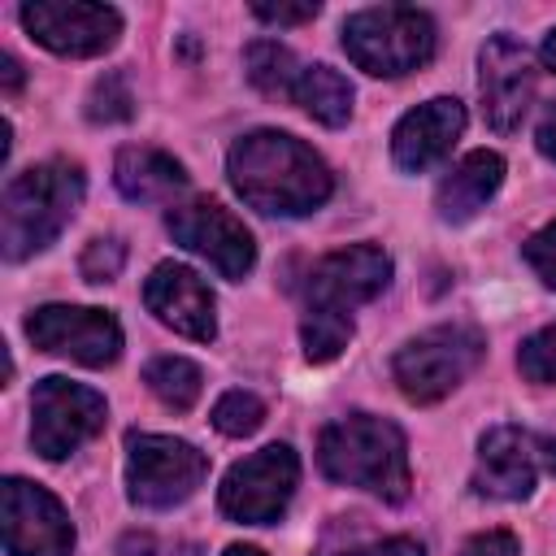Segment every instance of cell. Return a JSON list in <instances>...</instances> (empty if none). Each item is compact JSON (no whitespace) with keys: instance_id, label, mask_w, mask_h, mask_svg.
I'll use <instances>...</instances> for the list:
<instances>
[{"instance_id":"obj_1","label":"cell","mask_w":556,"mask_h":556,"mask_svg":"<svg viewBox=\"0 0 556 556\" xmlns=\"http://www.w3.org/2000/svg\"><path fill=\"white\" fill-rule=\"evenodd\" d=\"M226 174L235 195L265 217H304L317 213L330 191V165L287 130H248L226 152Z\"/></svg>"},{"instance_id":"obj_2","label":"cell","mask_w":556,"mask_h":556,"mask_svg":"<svg viewBox=\"0 0 556 556\" xmlns=\"http://www.w3.org/2000/svg\"><path fill=\"white\" fill-rule=\"evenodd\" d=\"M87 178L74 161H39L22 169L0 195V252L4 261H30L52 248L83 204Z\"/></svg>"},{"instance_id":"obj_3","label":"cell","mask_w":556,"mask_h":556,"mask_svg":"<svg viewBox=\"0 0 556 556\" xmlns=\"http://www.w3.org/2000/svg\"><path fill=\"white\" fill-rule=\"evenodd\" d=\"M317 465L330 482L356 486L400 504L408 495V439L395 421L374 413L334 417L317 434Z\"/></svg>"},{"instance_id":"obj_4","label":"cell","mask_w":556,"mask_h":556,"mask_svg":"<svg viewBox=\"0 0 556 556\" xmlns=\"http://www.w3.org/2000/svg\"><path fill=\"white\" fill-rule=\"evenodd\" d=\"M439 30L426 9L413 4H374L356 9L343 22V52L356 70L374 78H404L434 56Z\"/></svg>"},{"instance_id":"obj_5","label":"cell","mask_w":556,"mask_h":556,"mask_svg":"<svg viewBox=\"0 0 556 556\" xmlns=\"http://www.w3.org/2000/svg\"><path fill=\"white\" fill-rule=\"evenodd\" d=\"M482 356H486L482 330L465 321H447V326H430L417 339H408L391 361V378L404 400L439 404L478 369Z\"/></svg>"},{"instance_id":"obj_6","label":"cell","mask_w":556,"mask_h":556,"mask_svg":"<svg viewBox=\"0 0 556 556\" xmlns=\"http://www.w3.org/2000/svg\"><path fill=\"white\" fill-rule=\"evenodd\" d=\"M208 473V456L174 434L126 439V495L139 508H174L195 495Z\"/></svg>"},{"instance_id":"obj_7","label":"cell","mask_w":556,"mask_h":556,"mask_svg":"<svg viewBox=\"0 0 556 556\" xmlns=\"http://www.w3.org/2000/svg\"><path fill=\"white\" fill-rule=\"evenodd\" d=\"M109 421V404L100 391L70 382L61 374L39 378L30 395V443L43 460L74 456L87 439H96Z\"/></svg>"},{"instance_id":"obj_8","label":"cell","mask_w":556,"mask_h":556,"mask_svg":"<svg viewBox=\"0 0 556 556\" xmlns=\"http://www.w3.org/2000/svg\"><path fill=\"white\" fill-rule=\"evenodd\" d=\"M300 486V456L287 443H269L235 460L217 486V504L239 526H269L287 513Z\"/></svg>"},{"instance_id":"obj_9","label":"cell","mask_w":556,"mask_h":556,"mask_svg":"<svg viewBox=\"0 0 556 556\" xmlns=\"http://www.w3.org/2000/svg\"><path fill=\"white\" fill-rule=\"evenodd\" d=\"M539 473H556V434L526 426H491L478 439L473 491L486 500H526Z\"/></svg>"},{"instance_id":"obj_10","label":"cell","mask_w":556,"mask_h":556,"mask_svg":"<svg viewBox=\"0 0 556 556\" xmlns=\"http://www.w3.org/2000/svg\"><path fill=\"white\" fill-rule=\"evenodd\" d=\"M391 256L378 243H348L326 252L304 278V313L352 317V308L378 300L391 287Z\"/></svg>"},{"instance_id":"obj_11","label":"cell","mask_w":556,"mask_h":556,"mask_svg":"<svg viewBox=\"0 0 556 556\" xmlns=\"http://www.w3.org/2000/svg\"><path fill=\"white\" fill-rule=\"evenodd\" d=\"M26 339L48 352L65 356L87 369H104L122 356V326L113 313L91 304H43L26 317Z\"/></svg>"},{"instance_id":"obj_12","label":"cell","mask_w":556,"mask_h":556,"mask_svg":"<svg viewBox=\"0 0 556 556\" xmlns=\"http://www.w3.org/2000/svg\"><path fill=\"white\" fill-rule=\"evenodd\" d=\"M165 226H169L178 248H187L191 256L208 261L230 282H239L256 265L252 230L230 208H222L217 200H182V204H174L165 213Z\"/></svg>"},{"instance_id":"obj_13","label":"cell","mask_w":556,"mask_h":556,"mask_svg":"<svg viewBox=\"0 0 556 556\" xmlns=\"http://www.w3.org/2000/svg\"><path fill=\"white\" fill-rule=\"evenodd\" d=\"M0 534L9 556H74V521L52 491L26 478L0 482Z\"/></svg>"},{"instance_id":"obj_14","label":"cell","mask_w":556,"mask_h":556,"mask_svg":"<svg viewBox=\"0 0 556 556\" xmlns=\"http://www.w3.org/2000/svg\"><path fill=\"white\" fill-rule=\"evenodd\" d=\"M17 17L26 35L56 56H100L122 35V13L96 0H30Z\"/></svg>"},{"instance_id":"obj_15","label":"cell","mask_w":556,"mask_h":556,"mask_svg":"<svg viewBox=\"0 0 556 556\" xmlns=\"http://www.w3.org/2000/svg\"><path fill=\"white\" fill-rule=\"evenodd\" d=\"M534 56L521 39L513 35H491L478 52V100H482V117L495 135H513L530 104H534Z\"/></svg>"},{"instance_id":"obj_16","label":"cell","mask_w":556,"mask_h":556,"mask_svg":"<svg viewBox=\"0 0 556 556\" xmlns=\"http://www.w3.org/2000/svg\"><path fill=\"white\" fill-rule=\"evenodd\" d=\"M143 304L161 326H169L182 339L208 343L217 334V300L191 265L161 261L143 282Z\"/></svg>"},{"instance_id":"obj_17","label":"cell","mask_w":556,"mask_h":556,"mask_svg":"<svg viewBox=\"0 0 556 556\" xmlns=\"http://www.w3.org/2000/svg\"><path fill=\"white\" fill-rule=\"evenodd\" d=\"M465 130V104L456 96H434L417 109H408L391 130V156L404 174H426L456 148Z\"/></svg>"},{"instance_id":"obj_18","label":"cell","mask_w":556,"mask_h":556,"mask_svg":"<svg viewBox=\"0 0 556 556\" xmlns=\"http://www.w3.org/2000/svg\"><path fill=\"white\" fill-rule=\"evenodd\" d=\"M500 182H504V156L491 152V148H478V152L460 156L452 165V174L439 182L434 208L447 226H460V222H469L486 208V200L500 191Z\"/></svg>"},{"instance_id":"obj_19","label":"cell","mask_w":556,"mask_h":556,"mask_svg":"<svg viewBox=\"0 0 556 556\" xmlns=\"http://www.w3.org/2000/svg\"><path fill=\"white\" fill-rule=\"evenodd\" d=\"M113 182L135 204H169L174 195L187 191V169H182V161H174L161 148L130 143L113 161Z\"/></svg>"},{"instance_id":"obj_20","label":"cell","mask_w":556,"mask_h":556,"mask_svg":"<svg viewBox=\"0 0 556 556\" xmlns=\"http://www.w3.org/2000/svg\"><path fill=\"white\" fill-rule=\"evenodd\" d=\"M291 100H295L313 122H321V126H343V122L352 117L356 91H352V83H348L339 70H330V65L317 61V65H304V70H300V83H295Z\"/></svg>"},{"instance_id":"obj_21","label":"cell","mask_w":556,"mask_h":556,"mask_svg":"<svg viewBox=\"0 0 556 556\" xmlns=\"http://www.w3.org/2000/svg\"><path fill=\"white\" fill-rule=\"evenodd\" d=\"M243 70H248V78H252L256 91H265V96H287V100H291V91H295L304 65L295 61V52H291L287 43H278V39H252V43L243 48Z\"/></svg>"},{"instance_id":"obj_22","label":"cell","mask_w":556,"mask_h":556,"mask_svg":"<svg viewBox=\"0 0 556 556\" xmlns=\"http://www.w3.org/2000/svg\"><path fill=\"white\" fill-rule=\"evenodd\" d=\"M143 382H148V391H152L165 408H174V413H187V408L200 400V391H204V374H200V365L187 361V356H152V361L143 365Z\"/></svg>"},{"instance_id":"obj_23","label":"cell","mask_w":556,"mask_h":556,"mask_svg":"<svg viewBox=\"0 0 556 556\" xmlns=\"http://www.w3.org/2000/svg\"><path fill=\"white\" fill-rule=\"evenodd\" d=\"M352 317H334V313H304L300 321V343H304V356L313 365H330L348 343H352Z\"/></svg>"},{"instance_id":"obj_24","label":"cell","mask_w":556,"mask_h":556,"mask_svg":"<svg viewBox=\"0 0 556 556\" xmlns=\"http://www.w3.org/2000/svg\"><path fill=\"white\" fill-rule=\"evenodd\" d=\"M213 426L226 439H248V434H256L265 426V400L243 391V387H235L213 404Z\"/></svg>"},{"instance_id":"obj_25","label":"cell","mask_w":556,"mask_h":556,"mask_svg":"<svg viewBox=\"0 0 556 556\" xmlns=\"http://www.w3.org/2000/svg\"><path fill=\"white\" fill-rule=\"evenodd\" d=\"M517 369L526 382L534 387H556V326L534 330L530 339H521L517 348Z\"/></svg>"},{"instance_id":"obj_26","label":"cell","mask_w":556,"mask_h":556,"mask_svg":"<svg viewBox=\"0 0 556 556\" xmlns=\"http://www.w3.org/2000/svg\"><path fill=\"white\" fill-rule=\"evenodd\" d=\"M87 117L91 122H130L135 117V96H130V87H126V74H104L96 87H91V96H87Z\"/></svg>"},{"instance_id":"obj_27","label":"cell","mask_w":556,"mask_h":556,"mask_svg":"<svg viewBox=\"0 0 556 556\" xmlns=\"http://www.w3.org/2000/svg\"><path fill=\"white\" fill-rule=\"evenodd\" d=\"M122 265H126V248H122V239H91L87 248H83V256H78V274L87 278V282H113L117 274H122Z\"/></svg>"},{"instance_id":"obj_28","label":"cell","mask_w":556,"mask_h":556,"mask_svg":"<svg viewBox=\"0 0 556 556\" xmlns=\"http://www.w3.org/2000/svg\"><path fill=\"white\" fill-rule=\"evenodd\" d=\"M521 256H526V265L539 274V282H543L547 291H556V222H547L543 230H534V235L526 239Z\"/></svg>"},{"instance_id":"obj_29","label":"cell","mask_w":556,"mask_h":556,"mask_svg":"<svg viewBox=\"0 0 556 556\" xmlns=\"http://www.w3.org/2000/svg\"><path fill=\"white\" fill-rule=\"evenodd\" d=\"M460 556H521V539L513 530H482L460 547Z\"/></svg>"},{"instance_id":"obj_30","label":"cell","mask_w":556,"mask_h":556,"mask_svg":"<svg viewBox=\"0 0 556 556\" xmlns=\"http://www.w3.org/2000/svg\"><path fill=\"white\" fill-rule=\"evenodd\" d=\"M321 556H426V547L408 534H395V539H374V543L343 547V552H321Z\"/></svg>"},{"instance_id":"obj_31","label":"cell","mask_w":556,"mask_h":556,"mask_svg":"<svg viewBox=\"0 0 556 556\" xmlns=\"http://www.w3.org/2000/svg\"><path fill=\"white\" fill-rule=\"evenodd\" d=\"M317 0H308V4H252V13L261 17V22H269V26H300V22H313L317 17Z\"/></svg>"},{"instance_id":"obj_32","label":"cell","mask_w":556,"mask_h":556,"mask_svg":"<svg viewBox=\"0 0 556 556\" xmlns=\"http://www.w3.org/2000/svg\"><path fill=\"white\" fill-rule=\"evenodd\" d=\"M534 143H539V152L547 156V161H556V100L539 113V126H534Z\"/></svg>"},{"instance_id":"obj_33","label":"cell","mask_w":556,"mask_h":556,"mask_svg":"<svg viewBox=\"0 0 556 556\" xmlns=\"http://www.w3.org/2000/svg\"><path fill=\"white\" fill-rule=\"evenodd\" d=\"M0 83H4V91H9V96L22 87V65H17V56H13V52H0Z\"/></svg>"},{"instance_id":"obj_34","label":"cell","mask_w":556,"mask_h":556,"mask_svg":"<svg viewBox=\"0 0 556 556\" xmlns=\"http://www.w3.org/2000/svg\"><path fill=\"white\" fill-rule=\"evenodd\" d=\"M539 56H543V65L556 74V26L547 30V39H543V48H539Z\"/></svg>"},{"instance_id":"obj_35","label":"cell","mask_w":556,"mask_h":556,"mask_svg":"<svg viewBox=\"0 0 556 556\" xmlns=\"http://www.w3.org/2000/svg\"><path fill=\"white\" fill-rule=\"evenodd\" d=\"M222 556H265L261 547H248V543H235V547H226Z\"/></svg>"}]
</instances>
